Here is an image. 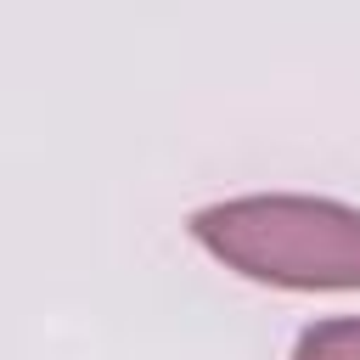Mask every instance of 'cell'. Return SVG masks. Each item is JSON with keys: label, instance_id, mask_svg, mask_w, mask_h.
<instances>
[{"label": "cell", "instance_id": "7a4b0ae2", "mask_svg": "<svg viewBox=\"0 0 360 360\" xmlns=\"http://www.w3.org/2000/svg\"><path fill=\"white\" fill-rule=\"evenodd\" d=\"M292 360H360V315L309 321L292 343Z\"/></svg>", "mask_w": 360, "mask_h": 360}, {"label": "cell", "instance_id": "6da1fadb", "mask_svg": "<svg viewBox=\"0 0 360 360\" xmlns=\"http://www.w3.org/2000/svg\"><path fill=\"white\" fill-rule=\"evenodd\" d=\"M191 242L242 281L287 292H360V208L304 191H253L186 219Z\"/></svg>", "mask_w": 360, "mask_h": 360}]
</instances>
